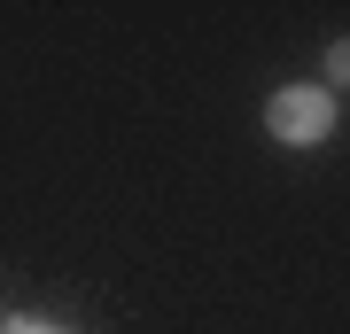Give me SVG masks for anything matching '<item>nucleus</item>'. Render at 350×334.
I'll return each instance as SVG.
<instances>
[{
	"label": "nucleus",
	"mask_w": 350,
	"mask_h": 334,
	"mask_svg": "<svg viewBox=\"0 0 350 334\" xmlns=\"http://www.w3.org/2000/svg\"><path fill=\"white\" fill-rule=\"evenodd\" d=\"M265 124H273V140H288V148H312V140L335 133V94H319V86H280L273 101H265Z\"/></svg>",
	"instance_id": "nucleus-1"
},
{
	"label": "nucleus",
	"mask_w": 350,
	"mask_h": 334,
	"mask_svg": "<svg viewBox=\"0 0 350 334\" xmlns=\"http://www.w3.org/2000/svg\"><path fill=\"white\" fill-rule=\"evenodd\" d=\"M8 334H63V326H39V319H24V326H8Z\"/></svg>",
	"instance_id": "nucleus-3"
},
{
	"label": "nucleus",
	"mask_w": 350,
	"mask_h": 334,
	"mask_svg": "<svg viewBox=\"0 0 350 334\" xmlns=\"http://www.w3.org/2000/svg\"><path fill=\"white\" fill-rule=\"evenodd\" d=\"M0 334H8V326H0Z\"/></svg>",
	"instance_id": "nucleus-4"
},
{
	"label": "nucleus",
	"mask_w": 350,
	"mask_h": 334,
	"mask_svg": "<svg viewBox=\"0 0 350 334\" xmlns=\"http://www.w3.org/2000/svg\"><path fill=\"white\" fill-rule=\"evenodd\" d=\"M327 70H335L342 86H350V39H335V47H327Z\"/></svg>",
	"instance_id": "nucleus-2"
}]
</instances>
